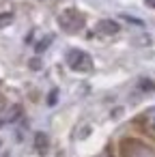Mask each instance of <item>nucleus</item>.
<instances>
[{
  "instance_id": "7",
  "label": "nucleus",
  "mask_w": 155,
  "mask_h": 157,
  "mask_svg": "<svg viewBox=\"0 0 155 157\" xmlns=\"http://www.w3.org/2000/svg\"><path fill=\"white\" fill-rule=\"evenodd\" d=\"M52 39H54V37H52V35H48V37H43L41 41H37V43H35V52H37V54L45 52V50H48V45L52 43Z\"/></svg>"
},
{
  "instance_id": "5",
  "label": "nucleus",
  "mask_w": 155,
  "mask_h": 157,
  "mask_svg": "<svg viewBox=\"0 0 155 157\" xmlns=\"http://www.w3.org/2000/svg\"><path fill=\"white\" fill-rule=\"evenodd\" d=\"M35 148H37L39 155H48V151H50V138H48L45 131H37L35 133Z\"/></svg>"
},
{
  "instance_id": "10",
  "label": "nucleus",
  "mask_w": 155,
  "mask_h": 157,
  "mask_svg": "<svg viewBox=\"0 0 155 157\" xmlns=\"http://www.w3.org/2000/svg\"><path fill=\"white\" fill-rule=\"evenodd\" d=\"M58 103V90H50V97H48V105H56Z\"/></svg>"
},
{
  "instance_id": "4",
  "label": "nucleus",
  "mask_w": 155,
  "mask_h": 157,
  "mask_svg": "<svg viewBox=\"0 0 155 157\" xmlns=\"http://www.w3.org/2000/svg\"><path fill=\"white\" fill-rule=\"evenodd\" d=\"M95 28H97L99 35H106V37H114V35L121 30V26H118L114 20H99Z\"/></svg>"
},
{
  "instance_id": "15",
  "label": "nucleus",
  "mask_w": 155,
  "mask_h": 157,
  "mask_svg": "<svg viewBox=\"0 0 155 157\" xmlns=\"http://www.w3.org/2000/svg\"><path fill=\"white\" fill-rule=\"evenodd\" d=\"M0 125H2V118H0Z\"/></svg>"
},
{
  "instance_id": "11",
  "label": "nucleus",
  "mask_w": 155,
  "mask_h": 157,
  "mask_svg": "<svg viewBox=\"0 0 155 157\" xmlns=\"http://www.w3.org/2000/svg\"><path fill=\"white\" fill-rule=\"evenodd\" d=\"M41 67H43V65H41L39 58H33V60H30V69H33V71H39Z\"/></svg>"
},
{
  "instance_id": "13",
  "label": "nucleus",
  "mask_w": 155,
  "mask_h": 157,
  "mask_svg": "<svg viewBox=\"0 0 155 157\" xmlns=\"http://www.w3.org/2000/svg\"><path fill=\"white\" fill-rule=\"evenodd\" d=\"M146 2V7H151V9H155V0H144Z\"/></svg>"
},
{
  "instance_id": "8",
  "label": "nucleus",
  "mask_w": 155,
  "mask_h": 157,
  "mask_svg": "<svg viewBox=\"0 0 155 157\" xmlns=\"http://www.w3.org/2000/svg\"><path fill=\"white\" fill-rule=\"evenodd\" d=\"M138 88H140V90H144V93H151V90H155V84H153L149 78H142V80L138 82Z\"/></svg>"
},
{
  "instance_id": "12",
  "label": "nucleus",
  "mask_w": 155,
  "mask_h": 157,
  "mask_svg": "<svg viewBox=\"0 0 155 157\" xmlns=\"http://www.w3.org/2000/svg\"><path fill=\"white\" fill-rule=\"evenodd\" d=\"M146 125H149V129H151V133L155 136V114H153V116L149 118V123H146Z\"/></svg>"
},
{
  "instance_id": "1",
  "label": "nucleus",
  "mask_w": 155,
  "mask_h": 157,
  "mask_svg": "<svg viewBox=\"0 0 155 157\" xmlns=\"http://www.w3.org/2000/svg\"><path fill=\"white\" fill-rule=\"evenodd\" d=\"M84 15L76 9H67L58 15V26L65 30V33H80L84 28Z\"/></svg>"
},
{
  "instance_id": "2",
  "label": "nucleus",
  "mask_w": 155,
  "mask_h": 157,
  "mask_svg": "<svg viewBox=\"0 0 155 157\" xmlns=\"http://www.w3.org/2000/svg\"><path fill=\"white\" fill-rule=\"evenodd\" d=\"M65 58H67L69 69H73L78 73H86V71L93 69V58L86 52H82V50H69Z\"/></svg>"
},
{
  "instance_id": "3",
  "label": "nucleus",
  "mask_w": 155,
  "mask_h": 157,
  "mask_svg": "<svg viewBox=\"0 0 155 157\" xmlns=\"http://www.w3.org/2000/svg\"><path fill=\"white\" fill-rule=\"evenodd\" d=\"M121 153H123V157H155V153L140 140H123Z\"/></svg>"
},
{
  "instance_id": "9",
  "label": "nucleus",
  "mask_w": 155,
  "mask_h": 157,
  "mask_svg": "<svg viewBox=\"0 0 155 157\" xmlns=\"http://www.w3.org/2000/svg\"><path fill=\"white\" fill-rule=\"evenodd\" d=\"M13 24V13H0V28H7Z\"/></svg>"
},
{
  "instance_id": "14",
  "label": "nucleus",
  "mask_w": 155,
  "mask_h": 157,
  "mask_svg": "<svg viewBox=\"0 0 155 157\" xmlns=\"http://www.w3.org/2000/svg\"><path fill=\"white\" fill-rule=\"evenodd\" d=\"M0 146H2V140H0Z\"/></svg>"
},
{
  "instance_id": "6",
  "label": "nucleus",
  "mask_w": 155,
  "mask_h": 157,
  "mask_svg": "<svg viewBox=\"0 0 155 157\" xmlns=\"http://www.w3.org/2000/svg\"><path fill=\"white\" fill-rule=\"evenodd\" d=\"M20 116H22V108H20V105H11V108L7 110V116H5L2 121H5V123H13V121H17Z\"/></svg>"
}]
</instances>
